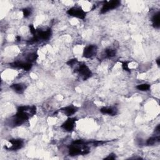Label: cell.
Returning a JSON list of instances; mask_svg holds the SVG:
<instances>
[{
    "instance_id": "6da1fadb",
    "label": "cell",
    "mask_w": 160,
    "mask_h": 160,
    "mask_svg": "<svg viewBox=\"0 0 160 160\" xmlns=\"http://www.w3.org/2000/svg\"><path fill=\"white\" fill-rule=\"evenodd\" d=\"M30 114L26 111H18L15 115L13 116L10 120V125L13 127H17L24 124L26 121L29 119Z\"/></svg>"
},
{
    "instance_id": "7a4b0ae2",
    "label": "cell",
    "mask_w": 160,
    "mask_h": 160,
    "mask_svg": "<svg viewBox=\"0 0 160 160\" xmlns=\"http://www.w3.org/2000/svg\"><path fill=\"white\" fill-rule=\"evenodd\" d=\"M77 72L79 74L83 80H87L92 76V72L91 71L89 68L85 63H80L79 64Z\"/></svg>"
},
{
    "instance_id": "3957f363",
    "label": "cell",
    "mask_w": 160,
    "mask_h": 160,
    "mask_svg": "<svg viewBox=\"0 0 160 160\" xmlns=\"http://www.w3.org/2000/svg\"><path fill=\"white\" fill-rule=\"evenodd\" d=\"M67 13L70 16L79 19H85L86 16V12L84 11L80 7H73L67 11Z\"/></svg>"
},
{
    "instance_id": "277c9868",
    "label": "cell",
    "mask_w": 160,
    "mask_h": 160,
    "mask_svg": "<svg viewBox=\"0 0 160 160\" xmlns=\"http://www.w3.org/2000/svg\"><path fill=\"white\" fill-rule=\"evenodd\" d=\"M120 5H121V2L119 1V0H113V1L111 2H105L104 3L103 5V6L100 11V13L104 14L110 10L116 9L120 6Z\"/></svg>"
},
{
    "instance_id": "5b68a950",
    "label": "cell",
    "mask_w": 160,
    "mask_h": 160,
    "mask_svg": "<svg viewBox=\"0 0 160 160\" xmlns=\"http://www.w3.org/2000/svg\"><path fill=\"white\" fill-rule=\"evenodd\" d=\"M8 141L11 144V146H6L5 148L9 151L19 150L23 147L24 145V141L21 139H12Z\"/></svg>"
},
{
    "instance_id": "8992f818",
    "label": "cell",
    "mask_w": 160,
    "mask_h": 160,
    "mask_svg": "<svg viewBox=\"0 0 160 160\" xmlns=\"http://www.w3.org/2000/svg\"><path fill=\"white\" fill-rule=\"evenodd\" d=\"M98 48L96 45L91 44L86 47L83 51V57L85 58H91L95 56L97 53Z\"/></svg>"
},
{
    "instance_id": "52a82bcc",
    "label": "cell",
    "mask_w": 160,
    "mask_h": 160,
    "mask_svg": "<svg viewBox=\"0 0 160 160\" xmlns=\"http://www.w3.org/2000/svg\"><path fill=\"white\" fill-rule=\"evenodd\" d=\"M76 121H77V119L74 118H68L67 120L62 124L61 127H62L63 129H65V131L68 132H71L73 131V129L75 127Z\"/></svg>"
},
{
    "instance_id": "ba28073f",
    "label": "cell",
    "mask_w": 160,
    "mask_h": 160,
    "mask_svg": "<svg viewBox=\"0 0 160 160\" xmlns=\"http://www.w3.org/2000/svg\"><path fill=\"white\" fill-rule=\"evenodd\" d=\"M10 65L14 68H20V69H22L26 71H29L32 69L33 66L32 63L29 62H15L10 64Z\"/></svg>"
},
{
    "instance_id": "9c48e42d",
    "label": "cell",
    "mask_w": 160,
    "mask_h": 160,
    "mask_svg": "<svg viewBox=\"0 0 160 160\" xmlns=\"http://www.w3.org/2000/svg\"><path fill=\"white\" fill-rule=\"evenodd\" d=\"M51 35H52V31L51 28H48L47 30H45V31H40V30H39V31H37L36 34L35 35V36L38 37L39 41L40 40L44 41L48 40L50 38Z\"/></svg>"
},
{
    "instance_id": "30bf717a",
    "label": "cell",
    "mask_w": 160,
    "mask_h": 160,
    "mask_svg": "<svg viewBox=\"0 0 160 160\" xmlns=\"http://www.w3.org/2000/svg\"><path fill=\"white\" fill-rule=\"evenodd\" d=\"M78 108L77 107V106H66V107L62 108L60 111L62 113H63L67 116H71L73 115L74 114L78 111Z\"/></svg>"
},
{
    "instance_id": "8fae6325",
    "label": "cell",
    "mask_w": 160,
    "mask_h": 160,
    "mask_svg": "<svg viewBox=\"0 0 160 160\" xmlns=\"http://www.w3.org/2000/svg\"><path fill=\"white\" fill-rule=\"evenodd\" d=\"M10 88L18 94H23L26 89V85L23 83H15L12 85Z\"/></svg>"
},
{
    "instance_id": "7c38bea8",
    "label": "cell",
    "mask_w": 160,
    "mask_h": 160,
    "mask_svg": "<svg viewBox=\"0 0 160 160\" xmlns=\"http://www.w3.org/2000/svg\"><path fill=\"white\" fill-rule=\"evenodd\" d=\"M100 111L104 115L115 116L118 113V110L115 107H103L100 109Z\"/></svg>"
},
{
    "instance_id": "4fadbf2b",
    "label": "cell",
    "mask_w": 160,
    "mask_h": 160,
    "mask_svg": "<svg viewBox=\"0 0 160 160\" xmlns=\"http://www.w3.org/2000/svg\"><path fill=\"white\" fill-rule=\"evenodd\" d=\"M153 26L155 28H159L160 26V13L159 11L155 13L151 18Z\"/></svg>"
},
{
    "instance_id": "5bb4252c",
    "label": "cell",
    "mask_w": 160,
    "mask_h": 160,
    "mask_svg": "<svg viewBox=\"0 0 160 160\" xmlns=\"http://www.w3.org/2000/svg\"><path fill=\"white\" fill-rule=\"evenodd\" d=\"M38 58V55L37 54L36 52H33L29 54L26 56V62L32 63L33 62H35V61Z\"/></svg>"
},
{
    "instance_id": "9a60e30c",
    "label": "cell",
    "mask_w": 160,
    "mask_h": 160,
    "mask_svg": "<svg viewBox=\"0 0 160 160\" xmlns=\"http://www.w3.org/2000/svg\"><path fill=\"white\" fill-rule=\"evenodd\" d=\"M104 53H105V56L106 58H113V57L116 56V51L115 49L106 48L104 50Z\"/></svg>"
},
{
    "instance_id": "2e32d148",
    "label": "cell",
    "mask_w": 160,
    "mask_h": 160,
    "mask_svg": "<svg viewBox=\"0 0 160 160\" xmlns=\"http://www.w3.org/2000/svg\"><path fill=\"white\" fill-rule=\"evenodd\" d=\"M160 140V138H159V136H153V137H151L149 138L147 141H146V144L148 146L150 145H153L155 143L159 142Z\"/></svg>"
},
{
    "instance_id": "e0dca14e",
    "label": "cell",
    "mask_w": 160,
    "mask_h": 160,
    "mask_svg": "<svg viewBox=\"0 0 160 160\" xmlns=\"http://www.w3.org/2000/svg\"><path fill=\"white\" fill-rule=\"evenodd\" d=\"M150 85L147 83H143V84H141V85H139L136 86V88L138 89L140 91H147L148 90H149L150 89Z\"/></svg>"
},
{
    "instance_id": "ac0fdd59",
    "label": "cell",
    "mask_w": 160,
    "mask_h": 160,
    "mask_svg": "<svg viewBox=\"0 0 160 160\" xmlns=\"http://www.w3.org/2000/svg\"><path fill=\"white\" fill-rule=\"evenodd\" d=\"M32 9L29 8H26L23 9V17L25 18H28L32 14Z\"/></svg>"
},
{
    "instance_id": "d6986e66",
    "label": "cell",
    "mask_w": 160,
    "mask_h": 160,
    "mask_svg": "<svg viewBox=\"0 0 160 160\" xmlns=\"http://www.w3.org/2000/svg\"><path fill=\"white\" fill-rule=\"evenodd\" d=\"M77 63H78L77 59H70V60L68 61V62H67V65H69L71 67H72L73 66L75 65Z\"/></svg>"
},
{
    "instance_id": "ffe728a7",
    "label": "cell",
    "mask_w": 160,
    "mask_h": 160,
    "mask_svg": "<svg viewBox=\"0 0 160 160\" xmlns=\"http://www.w3.org/2000/svg\"><path fill=\"white\" fill-rule=\"evenodd\" d=\"M122 68H123V70L125 71L130 72V70H129V68L128 67V63L126 62H122Z\"/></svg>"
},
{
    "instance_id": "44dd1931",
    "label": "cell",
    "mask_w": 160,
    "mask_h": 160,
    "mask_svg": "<svg viewBox=\"0 0 160 160\" xmlns=\"http://www.w3.org/2000/svg\"><path fill=\"white\" fill-rule=\"evenodd\" d=\"M29 30H30V32L32 33V34L34 36L36 34L37 32V30L35 28L34 26L33 25H29Z\"/></svg>"
},
{
    "instance_id": "7402d4cb",
    "label": "cell",
    "mask_w": 160,
    "mask_h": 160,
    "mask_svg": "<svg viewBox=\"0 0 160 160\" xmlns=\"http://www.w3.org/2000/svg\"><path fill=\"white\" fill-rule=\"evenodd\" d=\"M116 159V155L114 153L110 154V155H108V156L104 158V159Z\"/></svg>"
},
{
    "instance_id": "603a6c76",
    "label": "cell",
    "mask_w": 160,
    "mask_h": 160,
    "mask_svg": "<svg viewBox=\"0 0 160 160\" xmlns=\"http://www.w3.org/2000/svg\"><path fill=\"white\" fill-rule=\"evenodd\" d=\"M155 131L156 132H159V125H158L157 127H156V129H155Z\"/></svg>"
},
{
    "instance_id": "cb8c5ba5",
    "label": "cell",
    "mask_w": 160,
    "mask_h": 160,
    "mask_svg": "<svg viewBox=\"0 0 160 160\" xmlns=\"http://www.w3.org/2000/svg\"><path fill=\"white\" fill-rule=\"evenodd\" d=\"M159 61H160L159 60V58L156 59V63H157V65H158V66H159V65H160V64H159Z\"/></svg>"
},
{
    "instance_id": "d4e9b609",
    "label": "cell",
    "mask_w": 160,
    "mask_h": 160,
    "mask_svg": "<svg viewBox=\"0 0 160 160\" xmlns=\"http://www.w3.org/2000/svg\"><path fill=\"white\" fill-rule=\"evenodd\" d=\"M17 40L18 41H21V37L20 36H17Z\"/></svg>"
}]
</instances>
